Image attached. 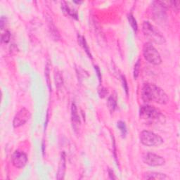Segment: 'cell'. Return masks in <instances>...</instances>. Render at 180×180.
Wrapping results in <instances>:
<instances>
[{"label":"cell","instance_id":"obj_11","mask_svg":"<svg viewBox=\"0 0 180 180\" xmlns=\"http://www.w3.org/2000/svg\"><path fill=\"white\" fill-rule=\"evenodd\" d=\"M144 178L145 179H168L170 178L167 177V175H165V174L159 173V172H146L144 174Z\"/></svg>","mask_w":180,"mask_h":180},{"label":"cell","instance_id":"obj_18","mask_svg":"<svg viewBox=\"0 0 180 180\" xmlns=\"http://www.w3.org/2000/svg\"><path fill=\"white\" fill-rule=\"evenodd\" d=\"M50 73V66H49V64L47 63L46 65V68H45V77H46V83H47L49 89H50V91H51V90H52V86H51Z\"/></svg>","mask_w":180,"mask_h":180},{"label":"cell","instance_id":"obj_26","mask_svg":"<svg viewBox=\"0 0 180 180\" xmlns=\"http://www.w3.org/2000/svg\"><path fill=\"white\" fill-rule=\"evenodd\" d=\"M108 175H109L110 179H117V178H116V177L115 176V175H114L113 172H112L111 170H108Z\"/></svg>","mask_w":180,"mask_h":180},{"label":"cell","instance_id":"obj_19","mask_svg":"<svg viewBox=\"0 0 180 180\" xmlns=\"http://www.w3.org/2000/svg\"><path fill=\"white\" fill-rule=\"evenodd\" d=\"M55 77H56V79H55V80H56V86L57 87H60L62 86L63 85V77L62 75L59 72L56 73V75H55Z\"/></svg>","mask_w":180,"mask_h":180},{"label":"cell","instance_id":"obj_21","mask_svg":"<svg viewBox=\"0 0 180 180\" xmlns=\"http://www.w3.org/2000/svg\"><path fill=\"white\" fill-rule=\"evenodd\" d=\"M10 38H11V34L9 31H6L5 33H4L2 36V42L4 43H8L9 42Z\"/></svg>","mask_w":180,"mask_h":180},{"label":"cell","instance_id":"obj_25","mask_svg":"<svg viewBox=\"0 0 180 180\" xmlns=\"http://www.w3.org/2000/svg\"><path fill=\"white\" fill-rule=\"evenodd\" d=\"M94 68H95L96 73H97V76H98V77H99V80L100 82H101V71H100L99 68L98 67L97 65H95Z\"/></svg>","mask_w":180,"mask_h":180},{"label":"cell","instance_id":"obj_9","mask_svg":"<svg viewBox=\"0 0 180 180\" xmlns=\"http://www.w3.org/2000/svg\"><path fill=\"white\" fill-rule=\"evenodd\" d=\"M71 120H72L73 128L75 132H78L80 128V118L77 112V106L75 103L72 104L71 106Z\"/></svg>","mask_w":180,"mask_h":180},{"label":"cell","instance_id":"obj_16","mask_svg":"<svg viewBox=\"0 0 180 180\" xmlns=\"http://www.w3.org/2000/svg\"><path fill=\"white\" fill-rule=\"evenodd\" d=\"M118 128L119 129L120 132H121V134L122 137H125L127 133H128V130H127L126 124L123 121H119L118 122Z\"/></svg>","mask_w":180,"mask_h":180},{"label":"cell","instance_id":"obj_24","mask_svg":"<svg viewBox=\"0 0 180 180\" xmlns=\"http://www.w3.org/2000/svg\"><path fill=\"white\" fill-rule=\"evenodd\" d=\"M170 4L171 7L173 8L174 10H175V11H178L179 10V3L180 2L179 1H172V2H170Z\"/></svg>","mask_w":180,"mask_h":180},{"label":"cell","instance_id":"obj_4","mask_svg":"<svg viewBox=\"0 0 180 180\" xmlns=\"http://www.w3.org/2000/svg\"><path fill=\"white\" fill-rule=\"evenodd\" d=\"M143 54L146 60L151 64L158 65L162 62L160 55L151 43L147 42L143 48Z\"/></svg>","mask_w":180,"mask_h":180},{"label":"cell","instance_id":"obj_10","mask_svg":"<svg viewBox=\"0 0 180 180\" xmlns=\"http://www.w3.org/2000/svg\"><path fill=\"white\" fill-rule=\"evenodd\" d=\"M65 172V153L64 151L61 153L60 162L58 165V170L57 173V179H63Z\"/></svg>","mask_w":180,"mask_h":180},{"label":"cell","instance_id":"obj_14","mask_svg":"<svg viewBox=\"0 0 180 180\" xmlns=\"http://www.w3.org/2000/svg\"><path fill=\"white\" fill-rule=\"evenodd\" d=\"M79 41H80V44L81 46H82L83 49L86 52V53H87L88 56H89V57H90L91 58H92V56L91 53H90L89 46H88L85 38H83V37H79Z\"/></svg>","mask_w":180,"mask_h":180},{"label":"cell","instance_id":"obj_23","mask_svg":"<svg viewBox=\"0 0 180 180\" xmlns=\"http://www.w3.org/2000/svg\"><path fill=\"white\" fill-rule=\"evenodd\" d=\"M121 79H122V86H123L124 90L125 91L126 94L128 95V92H129L128 85V82H127L125 77H124V76H121Z\"/></svg>","mask_w":180,"mask_h":180},{"label":"cell","instance_id":"obj_28","mask_svg":"<svg viewBox=\"0 0 180 180\" xmlns=\"http://www.w3.org/2000/svg\"><path fill=\"white\" fill-rule=\"evenodd\" d=\"M42 153L43 155H44V152H45V144L44 142H42Z\"/></svg>","mask_w":180,"mask_h":180},{"label":"cell","instance_id":"obj_12","mask_svg":"<svg viewBox=\"0 0 180 180\" xmlns=\"http://www.w3.org/2000/svg\"><path fill=\"white\" fill-rule=\"evenodd\" d=\"M107 105H108V108L109 110L111 112L115 111V110L116 109V107H117V102H116V100L112 96H110V97L108 98V101H107Z\"/></svg>","mask_w":180,"mask_h":180},{"label":"cell","instance_id":"obj_13","mask_svg":"<svg viewBox=\"0 0 180 180\" xmlns=\"http://www.w3.org/2000/svg\"><path fill=\"white\" fill-rule=\"evenodd\" d=\"M63 9L64 10V11L66 12V13L68 14L69 16H72L73 18H75V19H77V17H78V16H77V12L75 11H74V10H73L72 9H70V8L68 7V5L65 2H63Z\"/></svg>","mask_w":180,"mask_h":180},{"label":"cell","instance_id":"obj_2","mask_svg":"<svg viewBox=\"0 0 180 180\" xmlns=\"http://www.w3.org/2000/svg\"><path fill=\"white\" fill-rule=\"evenodd\" d=\"M140 117L147 124L164 123L165 117L154 106H142L140 109Z\"/></svg>","mask_w":180,"mask_h":180},{"label":"cell","instance_id":"obj_5","mask_svg":"<svg viewBox=\"0 0 180 180\" xmlns=\"http://www.w3.org/2000/svg\"><path fill=\"white\" fill-rule=\"evenodd\" d=\"M140 138L141 142L146 146H158L163 143L161 136L150 131H143L141 132Z\"/></svg>","mask_w":180,"mask_h":180},{"label":"cell","instance_id":"obj_3","mask_svg":"<svg viewBox=\"0 0 180 180\" xmlns=\"http://www.w3.org/2000/svg\"><path fill=\"white\" fill-rule=\"evenodd\" d=\"M143 33L151 42L155 44H162L165 42V39L158 30L148 21H144L142 26Z\"/></svg>","mask_w":180,"mask_h":180},{"label":"cell","instance_id":"obj_22","mask_svg":"<svg viewBox=\"0 0 180 180\" xmlns=\"http://www.w3.org/2000/svg\"><path fill=\"white\" fill-rule=\"evenodd\" d=\"M98 93H99V97L101 98H104L108 94V91L106 88H104L103 87H101L98 89Z\"/></svg>","mask_w":180,"mask_h":180},{"label":"cell","instance_id":"obj_1","mask_svg":"<svg viewBox=\"0 0 180 180\" xmlns=\"http://www.w3.org/2000/svg\"><path fill=\"white\" fill-rule=\"evenodd\" d=\"M142 98L144 102H155L159 104H166L169 98L164 90L155 85L146 84L142 88Z\"/></svg>","mask_w":180,"mask_h":180},{"label":"cell","instance_id":"obj_8","mask_svg":"<svg viewBox=\"0 0 180 180\" xmlns=\"http://www.w3.org/2000/svg\"><path fill=\"white\" fill-rule=\"evenodd\" d=\"M28 156L22 151H16L12 155V163L17 168H22L27 164Z\"/></svg>","mask_w":180,"mask_h":180},{"label":"cell","instance_id":"obj_6","mask_svg":"<svg viewBox=\"0 0 180 180\" xmlns=\"http://www.w3.org/2000/svg\"><path fill=\"white\" fill-rule=\"evenodd\" d=\"M31 114L27 108H22L16 114L13 120V126L15 128L23 125L30 119Z\"/></svg>","mask_w":180,"mask_h":180},{"label":"cell","instance_id":"obj_7","mask_svg":"<svg viewBox=\"0 0 180 180\" xmlns=\"http://www.w3.org/2000/svg\"><path fill=\"white\" fill-rule=\"evenodd\" d=\"M143 160L146 164L152 167L161 166L165 163V160L162 156L153 153H146L143 158Z\"/></svg>","mask_w":180,"mask_h":180},{"label":"cell","instance_id":"obj_17","mask_svg":"<svg viewBox=\"0 0 180 180\" xmlns=\"http://www.w3.org/2000/svg\"><path fill=\"white\" fill-rule=\"evenodd\" d=\"M50 30L53 38L56 40H58L60 38V35H59L58 30H57L56 27H55V26L53 23H51V22H50Z\"/></svg>","mask_w":180,"mask_h":180},{"label":"cell","instance_id":"obj_27","mask_svg":"<svg viewBox=\"0 0 180 180\" xmlns=\"http://www.w3.org/2000/svg\"><path fill=\"white\" fill-rule=\"evenodd\" d=\"M1 28L2 29H3V28H4V17L2 16V18H1Z\"/></svg>","mask_w":180,"mask_h":180},{"label":"cell","instance_id":"obj_29","mask_svg":"<svg viewBox=\"0 0 180 180\" xmlns=\"http://www.w3.org/2000/svg\"><path fill=\"white\" fill-rule=\"evenodd\" d=\"M48 120H49V111L47 112V113H46V122H45V125H44V128H46V125H47Z\"/></svg>","mask_w":180,"mask_h":180},{"label":"cell","instance_id":"obj_20","mask_svg":"<svg viewBox=\"0 0 180 180\" xmlns=\"http://www.w3.org/2000/svg\"><path fill=\"white\" fill-rule=\"evenodd\" d=\"M140 66H141L140 60L139 59V60L136 61V64H135V65H134V79H137V77L139 76V73H140Z\"/></svg>","mask_w":180,"mask_h":180},{"label":"cell","instance_id":"obj_15","mask_svg":"<svg viewBox=\"0 0 180 180\" xmlns=\"http://www.w3.org/2000/svg\"><path fill=\"white\" fill-rule=\"evenodd\" d=\"M128 18L129 20V22H130V24L132 26V29L134 30V31L135 32H137L138 30V25H137V22H136V20L135 19L134 16L132 15V14H128Z\"/></svg>","mask_w":180,"mask_h":180}]
</instances>
